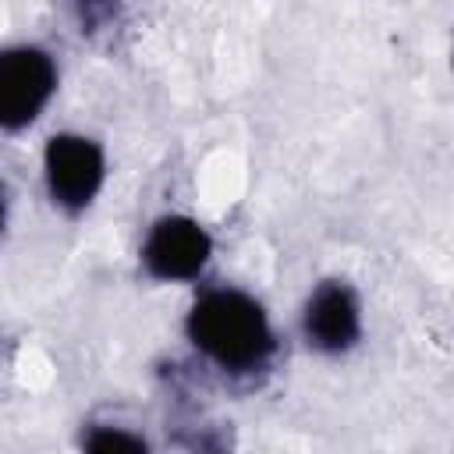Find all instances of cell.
<instances>
[{"mask_svg":"<svg viewBox=\"0 0 454 454\" xmlns=\"http://www.w3.org/2000/svg\"><path fill=\"white\" fill-rule=\"evenodd\" d=\"M184 333L192 340V348L213 362L223 372L245 376L262 369L273 358V326L262 312V305L234 287H213L206 291L188 319H184Z\"/></svg>","mask_w":454,"mask_h":454,"instance_id":"obj_1","label":"cell"},{"mask_svg":"<svg viewBox=\"0 0 454 454\" xmlns=\"http://www.w3.org/2000/svg\"><path fill=\"white\" fill-rule=\"evenodd\" d=\"M43 177L53 206H60L64 213L89 209L106 177V160L99 142L74 131L53 135L43 149Z\"/></svg>","mask_w":454,"mask_h":454,"instance_id":"obj_2","label":"cell"},{"mask_svg":"<svg viewBox=\"0 0 454 454\" xmlns=\"http://www.w3.org/2000/svg\"><path fill=\"white\" fill-rule=\"evenodd\" d=\"M57 92V64L39 46L0 50V131L28 128Z\"/></svg>","mask_w":454,"mask_h":454,"instance_id":"obj_3","label":"cell"},{"mask_svg":"<svg viewBox=\"0 0 454 454\" xmlns=\"http://www.w3.org/2000/svg\"><path fill=\"white\" fill-rule=\"evenodd\" d=\"M213 255L206 227L192 216H160L142 241V266L153 280H195Z\"/></svg>","mask_w":454,"mask_h":454,"instance_id":"obj_4","label":"cell"},{"mask_svg":"<svg viewBox=\"0 0 454 454\" xmlns=\"http://www.w3.org/2000/svg\"><path fill=\"white\" fill-rule=\"evenodd\" d=\"M301 330L305 340L323 351V355H344L358 344L362 337V305L358 294L344 284V280H323L309 301H305V316H301Z\"/></svg>","mask_w":454,"mask_h":454,"instance_id":"obj_5","label":"cell"},{"mask_svg":"<svg viewBox=\"0 0 454 454\" xmlns=\"http://www.w3.org/2000/svg\"><path fill=\"white\" fill-rule=\"evenodd\" d=\"M67 11L85 39H114L131 14V0H67Z\"/></svg>","mask_w":454,"mask_h":454,"instance_id":"obj_6","label":"cell"},{"mask_svg":"<svg viewBox=\"0 0 454 454\" xmlns=\"http://www.w3.org/2000/svg\"><path fill=\"white\" fill-rule=\"evenodd\" d=\"M82 447H89V450H145L149 443H145V436H138L124 426H96L92 422L82 433Z\"/></svg>","mask_w":454,"mask_h":454,"instance_id":"obj_7","label":"cell"},{"mask_svg":"<svg viewBox=\"0 0 454 454\" xmlns=\"http://www.w3.org/2000/svg\"><path fill=\"white\" fill-rule=\"evenodd\" d=\"M4 223H7V202H4V195H0V231H4Z\"/></svg>","mask_w":454,"mask_h":454,"instance_id":"obj_8","label":"cell"}]
</instances>
